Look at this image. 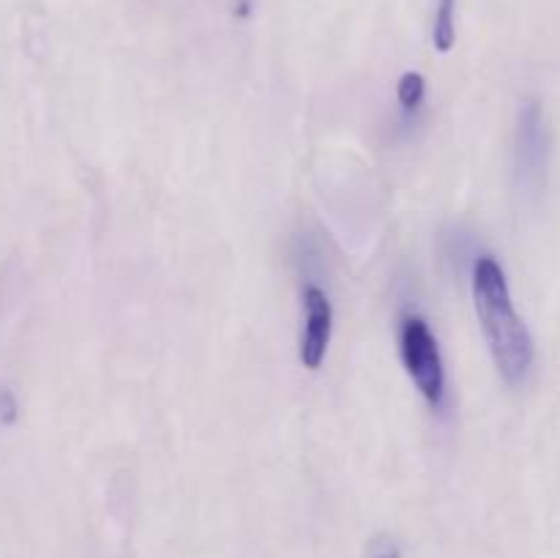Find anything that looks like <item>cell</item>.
<instances>
[{
    "label": "cell",
    "instance_id": "cell-1",
    "mask_svg": "<svg viewBox=\"0 0 560 558\" xmlns=\"http://www.w3.org/2000/svg\"><path fill=\"white\" fill-rule=\"evenodd\" d=\"M470 299L498 375L506 386L520 388L534 372L536 342L514 306L506 268L492 252H479L474 257Z\"/></svg>",
    "mask_w": 560,
    "mask_h": 558
},
{
    "label": "cell",
    "instance_id": "cell-2",
    "mask_svg": "<svg viewBox=\"0 0 560 558\" xmlns=\"http://www.w3.org/2000/svg\"><path fill=\"white\" fill-rule=\"evenodd\" d=\"M397 353L405 375L410 377L427 408L438 416H446L448 372L441 339L424 312H419L416 306H405L397 315Z\"/></svg>",
    "mask_w": 560,
    "mask_h": 558
},
{
    "label": "cell",
    "instance_id": "cell-3",
    "mask_svg": "<svg viewBox=\"0 0 560 558\" xmlns=\"http://www.w3.org/2000/svg\"><path fill=\"white\" fill-rule=\"evenodd\" d=\"M550 126L539 98H525L514 129V178L528 195H539L550 167Z\"/></svg>",
    "mask_w": 560,
    "mask_h": 558
},
{
    "label": "cell",
    "instance_id": "cell-4",
    "mask_svg": "<svg viewBox=\"0 0 560 558\" xmlns=\"http://www.w3.org/2000/svg\"><path fill=\"white\" fill-rule=\"evenodd\" d=\"M334 337V301L323 284L306 279L301 288V337L299 361L304 370L317 372L326 364Z\"/></svg>",
    "mask_w": 560,
    "mask_h": 558
},
{
    "label": "cell",
    "instance_id": "cell-5",
    "mask_svg": "<svg viewBox=\"0 0 560 558\" xmlns=\"http://www.w3.org/2000/svg\"><path fill=\"white\" fill-rule=\"evenodd\" d=\"M394 96H397V109H399V124L405 131L413 129L421 120L427 109V80L421 71H402L394 88Z\"/></svg>",
    "mask_w": 560,
    "mask_h": 558
},
{
    "label": "cell",
    "instance_id": "cell-6",
    "mask_svg": "<svg viewBox=\"0 0 560 558\" xmlns=\"http://www.w3.org/2000/svg\"><path fill=\"white\" fill-rule=\"evenodd\" d=\"M457 44V0H435L432 16V47L441 55H448Z\"/></svg>",
    "mask_w": 560,
    "mask_h": 558
},
{
    "label": "cell",
    "instance_id": "cell-7",
    "mask_svg": "<svg viewBox=\"0 0 560 558\" xmlns=\"http://www.w3.org/2000/svg\"><path fill=\"white\" fill-rule=\"evenodd\" d=\"M20 416V403H16L14 392L0 388V427H11Z\"/></svg>",
    "mask_w": 560,
    "mask_h": 558
},
{
    "label": "cell",
    "instance_id": "cell-8",
    "mask_svg": "<svg viewBox=\"0 0 560 558\" xmlns=\"http://www.w3.org/2000/svg\"><path fill=\"white\" fill-rule=\"evenodd\" d=\"M375 558H402V556H399V550H397V547H386V550H383V553H377Z\"/></svg>",
    "mask_w": 560,
    "mask_h": 558
}]
</instances>
